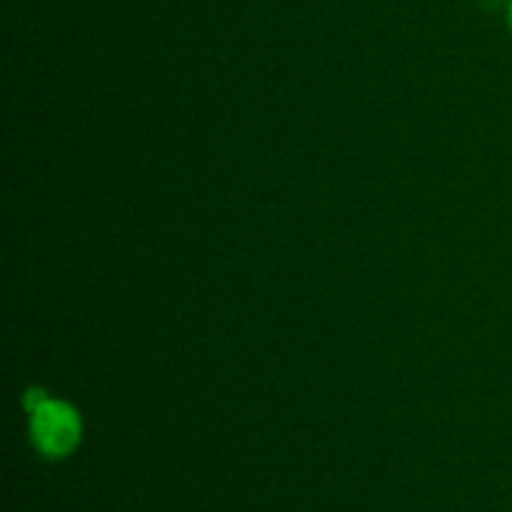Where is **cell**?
<instances>
[{
  "label": "cell",
  "instance_id": "obj_2",
  "mask_svg": "<svg viewBox=\"0 0 512 512\" xmlns=\"http://www.w3.org/2000/svg\"><path fill=\"white\" fill-rule=\"evenodd\" d=\"M510 25H512V3H510Z\"/></svg>",
  "mask_w": 512,
  "mask_h": 512
},
{
  "label": "cell",
  "instance_id": "obj_1",
  "mask_svg": "<svg viewBox=\"0 0 512 512\" xmlns=\"http://www.w3.org/2000/svg\"><path fill=\"white\" fill-rule=\"evenodd\" d=\"M30 415H33L30 433H33V443L40 453L48 458H65L78 448L83 425H80L78 413L68 403L43 400Z\"/></svg>",
  "mask_w": 512,
  "mask_h": 512
}]
</instances>
